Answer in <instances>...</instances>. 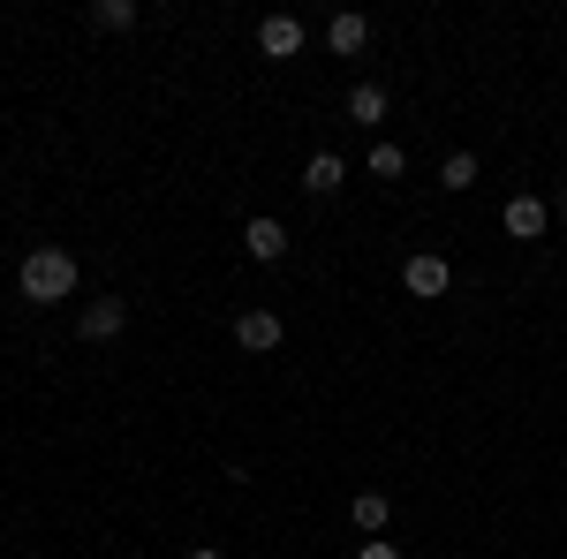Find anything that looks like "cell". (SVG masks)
<instances>
[{
  "instance_id": "1",
  "label": "cell",
  "mask_w": 567,
  "mask_h": 559,
  "mask_svg": "<svg viewBox=\"0 0 567 559\" xmlns=\"http://www.w3.org/2000/svg\"><path fill=\"white\" fill-rule=\"evenodd\" d=\"M16 288H23V302H69L76 296V258H69L61 242H39V250H23Z\"/></svg>"
},
{
  "instance_id": "2",
  "label": "cell",
  "mask_w": 567,
  "mask_h": 559,
  "mask_svg": "<svg viewBox=\"0 0 567 559\" xmlns=\"http://www.w3.org/2000/svg\"><path fill=\"white\" fill-rule=\"evenodd\" d=\"M235 341L250 348V355H272V348L288 341V325H280L272 310H243V318H235Z\"/></svg>"
},
{
  "instance_id": "3",
  "label": "cell",
  "mask_w": 567,
  "mask_h": 559,
  "mask_svg": "<svg viewBox=\"0 0 567 559\" xmlns=\"http://www.w3.org/2000/svg\"><path fill=\"white\" fill-rule=\"evenodd\" d=\"M243 250H250L258 265H280V258H288V227H280L272 213H258L250 227H243Z\"/></svg>"
},
{
  "instance_id": "4",
  "label": "cell",
  "mask_w": 567,
  "mask_h": 559,
  "mask_svg": "<svg viewBox=\"0 0 567 559\" xmlns=\"http://www.w3.org/2000/svg\"><path fill=\"white\" fill-rule=\"evenodd\" d=\"M258 53L296 61V53H303V23H296V15H265V23H258Z\"/></svg>"
},
{
  "instance_id": "5",
  "label": "cell",
  "mask_w": 567,
  "mask_h": 559,
  "mask_svg": "<svg viewBox=\"0 0 567 559\" xmlns=\"http://www.w3.org/2000/svg\"><path fill=\"white\" fill-rule=\"evenodd\" d=\"M446 280H454V272H446V258H432V250H424V258H409L401 265V288H409V296H446Z\"/></svg>"
},
{
  "instance_id": "6",
  "label": "cell",
  "mask_w": 567,
  "mask_h": 559,
  "mask_svg": "<svg viewBox=\"0 0 567 559\" xmlns=\"http://www.w3.org/2000/svg\"><path fill=\"white\" fill-rule=\"evenodd\" d=\"M545 227H553V205L545 197H507V235L515 242H537Z\"/></svg>"
},
{
  "instance_id": "7",
  "label": "cell",
  "mask_w": 567,
  "mask_h": 559,
  "mask_svg": "<svg viewBox=\"0 0 567 559\" xmlns=\"http://www.w3.org/2000/svg\"><path fill=\"white\" fill-rule=\"evenodd\" d=\"M130 325V302L122 296H99V302H84V341H114Z\"/></svg>"
},
{
  "instance_id": "8",
  "label": "cell",
  "mask_w": 567,
  "mask_h": 559,
  "mask_svg": "<svg viewBox=\"0 0 567 559\" xmlns=\"http://www.w3.org/2000/svg\"><path fill=\"white\" fill-rule=\"evenodd\" d=\"M326 45H333V53H363V45H371V23H363L355 8H341V15L326 23Z\"/></svg>"
},
{
  "instance_id": "9",
  "label": "cell",
  "mask_w": 567,
  "mask_h": 559,
  "mask_svg": "<svg viewBox=\"0 0 567 559\" xmlns=\"http://www.w3.org/2000/svg\"><path fill=\"white\" fill-rule=\"evenodd\" d=\"M349 122L379 130V122H386V84H355V91H349Z\"/></svg>"
},
{
  "instance_id": "10",
  "label": "cell",
  "mask_w": 567,
  "mask_h": 559,
  "mask_svg": "<svg viewBox=\"0 0 567 559\" xmlns=\"http://www.w3.org/2000/svg\"><path fill=\"white\" fill-rule=\"evenodd\" d=\"M341 174H349V167H341L333 152H318V159L303 167V189H310V197H333V189H341Z\"/></svg>"
},
{
  "instance_id": "11",
  "label": "cell",
  "mask_w": 567,
  "mask_h": 559,
  "mask_svg": "<svg viewBox=\"0 0 567 559\" xmlns=\"http://www.w3.org/2000/svg\"><path fill=\"white\" fill-rule=\"evenodd\" d=\"M349 515H355V529H363V537H379L393 507H386V491H355V507H349Z\"/></svg>"
},
{
  "instance_id": "12",
  "label": "cell",
  "mask_w": 567,
  "mask_h": 559,
  "mask_svg": "<svg viewBox=\"0 0 567 559\" xmlns=\"http://www.w3.org/2000/svg\"><path fill=\"white\" fill-rule=\"evenodd\" d=\"M91 23H99V31H130V23H136V0H99V8H91Z\"/></svg>"
},
{
  "instance_id": "13",
  "label": "cell",
  "mask_w": 567,
  "mask_h": 559,
  "mask_svg": "<svg viewBox=\"0 0 567 559\" xmlns=\"http://www.w3.org/2000/svg\"><path fill=\"white\" fill-rule=\"evenodd\" d=\"M401 167H409V152L379 136V144H371V174H379V182H393V174H401Z\"/></svg>"
},
{
  "instance_id": "14",
  "label": "cell",
  "mask_w": 567,
  "mask_h": 559,
  "mask_svg": "<svg viewBox=\"0 0 567 559\" xmlns=\"http://www.w3.org/2000/svg\"><path fill=\"white\" fill-rule=\"evenodd\" d=\"M439 182H446V189H470V182H477V152H454V159L439 167Z\"/></svg>"
},
{
  "instance_id": "15",
  "label": "cell",
  "mask_w": 567,
  "mask_h": 559,
  "mask_svg": "<svg viewBox=\"0 0 567 559\" xmlns=\"http://www.w3.org/2000/svg\"><path fill=\"white\" fill-rule=\"evenodd\" d=\"M355 559H401V545H363Z\"/></svg>"
},
{
  "instance_id": "16",
  "label": "cell",
  "mask_w": 567,
  "mask_h": 559,
  "mask_svg": "<svg viewBox=\"0 0 567 559\" xmlns=\"http://www.w3.org/2000/svg\"><path fill=\"white\" fill-rule=\"evenodd\" d=\"M189 559H227V552H219V545H197V552H189Z\"/></svg>"
}]
</instances>
